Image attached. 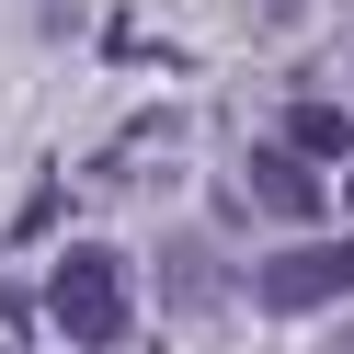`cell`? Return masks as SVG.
<instances>
[{"label":"cell","instance_id":"cell-1","mask_svg":"<svg viewBox=\"0 0 354 354\" xmlns=\"http://www.w3.org/2000/svg\"><path fill=\"white\" fill-rule=\"evenodd\" d=\"M46 320L69 331V343H92V354H115V343H126V263L103 252V240L57 252V274H46Z\"/></svg>","mask_w":354,"mask_h":354},{"label":"cell","instance_id":"cell-2","mask_svg":"<svg viewBox=\"0 0 354 354\" xmlns=\"http://www.w3.org/2000/svg\"><path fill=\"white\" fill-rule=\"evenodd\" d=\"M252 286H263V308H331V297H354V240H320V252H274Z\"/></svg>","mask_w":354,"mask_h":354},{"label":"cell","instance_id":"cell-3","mask_svg":"<svg viewBox=\"0 0 354 354\" xmlns=\"http://www.w3.org/2000/svg\"><path fill=\"white\" fill-rule=\"evenodd\" d=\"M252 206H263V217H286V229H308V217H320V183H308L286 149H263V160H252Z\"/></svg>","mask_w":354,"mask_h":354},{"label":"cell","instance_id":"cell-4","mask_svg":"<svg viewBox=\"0 0 354 354\" xmlns=\"http://www.w3.org/2000/svg\"><path fill=\"white\" fill-rule=\"evenodd\" d=\"M286 138H297V149H354V126L331 115V103H297V115H286Z\"/></svg>","mask_w":354,"mask_h":354},{"label":"cell","instance_id":"cell-5","mask_svg":"<svg viewBox=\"0 0 354 354\" xmlns=\"http://www.w3.org/2000/svg\"><path fill=\"white\" fill-rule=\"evenodd\" d=\"M343 194H354V183H343Z\"/></svg>","mask_w":354,"mask_h":354}]
</instances>
